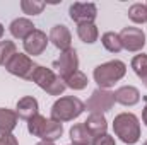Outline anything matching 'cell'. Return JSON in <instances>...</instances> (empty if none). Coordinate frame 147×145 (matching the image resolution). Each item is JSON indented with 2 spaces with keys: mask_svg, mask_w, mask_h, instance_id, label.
Instances as JSON below:
<instances>
[{
  "mask_svg": "<svg viewBox=\"0 0 147 145\" xmlns=\"http://www.w3.org/2000/svg\"><path fill=\"white\" fill-rule=\"evenodd\" d=\"M53 68L58 72V77L62 80H65L69 75H72L74 72H77L79 68V56L77 51L74 48H69L65 51L60 53V56L53 62Z\"/></svg>",
  "mask_w": 147,
  "mask_h": 145,
  "instance_id": "6",
  "label": "cell"
},
{
  "mask_svg": "<svg viewBox=\"0 0 147 145\" xmlns=\"http://www.w3.org/2000/svg\"><path fill=\"white\" fill-rule=\"evenodd\" d=\"M3 36V26H2V24H0V38Z\"/></svg>",
  "mask_w": 147,
  "mask_h": 145,
  "instance_id": "32",
  "label": "cell"
},
{
  "mask_svg": "<svg viewBox=\"0 0 147 145\" xmlns=\"http://www.w3.org/2000/svg\"><path fill=\"white\" fill-rule=\"evenodd\" d=\"M115 101L123 104V106H134V104H137L140 101V92L134 85H123V87L116 89Z\"/></svg>",
  "mask_w": 147,
  "mask_h": 145,
  "instance_id": "13",
  "label": "cell"
},
{
  "mask_svg": "<svg viewBox=\"0 0 147 145\" xmlns=\"http://www.w3.org/2000/svg\"><path fill=\"white\" fill-rule=\"evenodd\" d=\"M113 130H115V135L123 144L134 145L140 138V123L134 113H121V114L115 116Z\"/></svg>",
  "mask_w": 147,
  "mask_h": 145,
  "instance_id": "1",
  "label": "cell"
},
{
  "mask_svg": "<svg viewBox=\"0 0 147 145\" xmlns=\"http://www.w3.org/2000/svg\"><path fill=\"white\" fill-rule=\"evenodd\" d=\"M70 140L74 145H91L94 140V135L86 128L84 123H79L70 128Z\"/></svg>",
  "mask_w": 147,
  "mask_h": 145,
  "instance_id": "15",
  "label": "cell"
},
{
  "mask_svg": "<svg viewBox=\"0 0 147 145\" xmlns=\"http://www.w3.org/2000/svg\"><path fill=\"white\" fill-rule=\"evenodd\" d=\"M45 123H46V118H45V116H41V114L33 116V118L28 121V130H29V133L34 135V137H39L41 132H43Z\"/></svg>",
  "mask_w": 147,
  "mask_h": 145,
  "instance_id": "25",
  "label": "cell"
},
{
  "mask_svg": "<svg viewBox=\"0 0 147 145\" xmlns=\"http://www.w3.org/2000/svg\"><path fill=\"white\" fill-rule=\"evenodd\" d=\"M144 145H147V142H144Z\"/></svg>",
  "mask_w": 147,
  "mask_h": 145,
  "instance_id": "33",
  "label": "cell"
},
{
  "mask_svg": "<svg viewBox=\"0 0 147 145\" xmlns=\"http://www.w3.org/2000/svg\"><path fill=\"white\" fill-rule=\"evenodd\" d=\"M77 34H79V38L84 43L92 44L98 39V28L92 22H84V24H79L77 26Z\"/></svg>",
  "mask_w": 147,
  "mask_h": 145,
  "instance_id": "19",
  "label": "cell"
},
{
  "mask_svg": "<svg viewBox=\"0 0 147 145\" xmlns=\"http://www.w3.org/2000/svg\"><path fill=\"white\" fill-rule=\"evenodd\" d=\"M142 119H144V123H146V126H147V104H146V108H144V113H142Z\"/></svg>",
  "mask_w": 147,
  "mask_h": 145,
  "instance_id": "29",
  "label": "cell"
},
{
  "mask_svg": "<svg viewBox=\"0 0 147 145\" xmlns=\"http://www.w3.org/2000/svg\"><path fill=\"white\" fill-rule=\"evenodd\" d=\"M17 126V114L7 108H0V135H9Z\"/></svg>",
  "mask_w": 147,
  "mask_h": 145,
  "instance_id": "18",
  "label": "cell"
},
{
  "mask_svg": "<svg viewBox=\"0 0 147 145\" xmlns=\"http://www.w3.org/2000/svg\"><path fill=\"white\" fill-rule=\"evenodd\" d=\"M120 39H121V46L127 51H140L146 44V34L140 28H123L120 33Z\"/></svg>",
  "mask_w": 147,
  "mask_h": 145,
  "instance_id": "8",
  "label": "cell"
},
{
  "mask_svg": "<svg viewBox=\"0 0 147 145\" xmlns=\"http://www.w3.org/2000/svg\"><path fill=\"white\" fill-rule=\"evenodd\" d=\"M63 133V126L60 121H55V119H46L45 126H43V132L39 135V138H43L45 142H55L57 138H60Z\"/></svg>",
  "mask_w": 147,
  "mask_h": 145,
  "instance_id": "17",
  "label": "cell"
},
{
  "mask_svg": "<svg viewBox=\"0 0 147 145\" xmlns=\"http://www.w3.org/2000/svg\"><path fill=\"white\" fill-rule=\"evenodd\" d=\"M101 43H103V46L111 51V53H118V51H121V39H120V34H116V33H105L103 38H101Z\"/></svg>",
  "mask_w": 147,
  "mask_h": 145,
  "instance_id": "21",
  "label": "cell"
},
{
  "mask_svg": "<svg viewBox=\"0 0 147 145\" xmlns=\"http://www.w3.org/2000/svg\"><path fill=\"white\" fill-rule=\"evenodd\" d=\"M9 29H10V34L14 38L26 39V38L34 31V24L29 19H26V17H17V19H14L10 22V28Z\"/></svg>",
  "mask_w": 147,
  "mask_h": 145,
  "instance_id": "14",
  "label": "cell"
},
{
  "mask_svg": "<svg viewBox=\"0 0 147 145\" xmlns=\"http://www.w3.org/2000/svg\"><path fill=\"white\" fill-rule=\"evenodd\" d=\"M38 101L33 97V96H24V97H21L19 101H17V108H16V114H17V118H21V119H31L33 116H36L39 114L38 113Z\"/></svg>",
  "mask_w": 147,
  "mask_h": 145,
  "instance_id": "12",
  "label": "cell"
},
{
  "mask_svg": "<svg viewBox=\"0 0 147 145\" xmlns=\"http://www.w3.org/2000/svg\"><path fill=\"white\" fill-rule=\"evenodd\" d=\"M36 145H53V142H45V140H43V142H39V144H36Z\"/></svg>",
  "mask_w": 147,
  "mask_h": 145,
  "instance_id": "31",
  "label": "cell"
},
{
  "mask_svg": "<svg viewBox=\"0 0 147 145\" xmlns=\"http://www.w3.org/2000/svg\"><path fill=\"white\" fill-rule=\"evenodd\" d=\"M127 73V65L120 60H111L94 68V80L98 82L99 89H108L121 80Z\"/></svg>",
  "mask_w": 147,
  "mask_h": 145,
  "instance_id": "2",
  "label": "cell"
},
{
  "mask_svg": "<svg viewBox=\"0 0 147 145\" xmlns=\"http://www.w3.org/2000/svg\"><path fill=\"white\" fill-rule=\"evenodd\" d=\"M0 145H17V138L9 133V135H2L0 137Z\"/></svg>",
  "mask_w": 147,
  "mask_h": 145,
  "instance_id": "28",
  "label": "cell"
},
{
  "mask_svg": "<svg viewBox=\"0 0 147 145\" xmlns=\"http://www.w3.org/2000/svg\"><path fill=\"white\" fill-rule=\"evenodd\" d=\"M36 67L38 65H34V62L24 53H16L10 58V62L5 65V68L12 75H17L21 79H28V80H31V75H33Z\"/></svg>",
  "mask_w": 147,
  "mask_h": 145,
  "instance_id": "7",
  "label": "cell"
},
{
  "mask_svg": "<svg viewBox=\"0 0 147 145\" xmlns=\"http://www.w3.org/2000/svg\"><path fill=\"white\" fill-rule=\"evenodd\" d=\"M128 17H130V21H134L137 24L147 22V5L146 3H134L128 9Z\"/></svg>",
  "mask_w": 147,
  "mask_h": 145,
  "instance_id": "22",
  "label": "cell"
},
{
  "mask_svg": "<svg viewBox=\"0 0 147 145\" xmlns=\"http://www.w3.org/2000/svg\"><path fill=\"white\" fill-rule=\"evenodd\" d=\"M132 68H134V72L137 73L139 77H142L147 72V55L146 53H140V55L132 58Z\"/></svg>",
  "mask_w": 147,
  "mask_h": 145,
  "instance_id": "26",
  "label": "cell"
},
{
  "mask_svg": "<svg viewBox=\"0 0 147 145\" xmlns=\"http://www.w3.org/2000/svg\"><path fill=\"white\" fill-rule=\"evenodd\" d=\"M115 106V92H110L108 89H96L91 97L86 103V109L92 113H106Z\"/></svg>",
  "mask_w": 147,
  "mask_h": 145,
  "instance_id": "5",
  "label": "cell"
},
{
  "mask_svg": "<svg viewBox=\"0 0 147 145\" xmlns=\"http://www.w3.org/2000/svg\"><path fill=\"white\" fill-rule=\"evenodd\" d=\"M86 109V104L74 96H65L60 97L58 101H55V104L51 106V119L55 121H70L79 118Z\"/></svg>",
  "mask_w": 147,
  "mask_h": 145,
  "instance_id": "3",
  "label": "cell"
},
{
  "mask_svg": "<svg viewBox=\"0 0 147 145\" xmlns=\"http://www.w3.org/2000/svg\"><path fill=\"white\" fill-rule=\"evenodd\" d=\"M92 145H115V138L111 135H108V133H103V135L94 137Z\"/></svg>",
  "mask_w": 147,
  "mask_h": 145,
  "instance_id": "27",
  "label": "cell"
},
{
  "mask_svg": "<svg viewBox=\"0 0 147 145\" xmlns=\"http://www.w3.org/2000/svg\"><path fill=\"white\" fill-rule=\"evenodd\" d=\"M45 7H46L45 2H36V0H22V2H21V9H22V12H24V14H29V15L41 14Z\"/></svg>",
  "mask_w": 147,
  "mask_h": 145,
  "instance_id": "24",
  "label": "cell"
},
{
  "mask_svg": "<svg viewBox=\"0 0 147 145\" xmlns=\"http://www.w3.org/2000/svg\"><path fill=\"white\" fill-rule=\"evenodd\" d=\"M50 41H51L58 50L65 51V50L70 48L72 34H70V31L67 29V26H63V24H57V26H53L51 31H50Z\"/></svg>",
  "mask_w": 147,
  "mask_h": 145,
  "instance_id": "11",
  "label": "cell"
},
{
  "mask_svg": "<svg viewBox=\"0 0 147 145\" xmlns=\"http://www.w3.org/2000/svg\"><path fill=\"white\" fill-rule=\"evenodd\" d=\"M140 79H142V82H144V85H146V87H147V72L144 73V75H142Z\"/></svg>",
  "mask_w": 147,
  "mask_h": 145,
  "instance_id": "30",
  "label": "cell"
},
{
  "mask_svg": "<svg viewBox=\"0 0 147 145\" xmlns=\"http://www.w3.org/2000/svg\"><path fill=\"white\" fill-rule=\"evenodd\" d=\"M84 125H86V128H87L94 137L106 133V128H108L106 118H105V114H101V113H92V114L84 121Z\"/></svg>",
  "mask_w": 147,
  "mask_h": 145,
  "instance_id": "16",
  "label": "cell"
},
{
  "mask_svg": "<svg viewBox=\"0 0 147 145\" xmlns=\"http://www.w3.org/2000/svg\"><path fill=\"white\" fill-rule=\"evenodd\" d=\"M65 85L67 87H70L74 91H82V89H86L87 87V77H86V73H82L80 70H77V72H74L72 75H69L65 80Z\"/></svg>",
  "mask_w": 147,
  "mask_h": 145,
  "instance_id": "20",
  "label": "cell"
},
{
  "mask_svg": "<svg viewBox=\"0 0 147 145\" xmlns=\"http://www.w3.org/2000/svg\"><path fill=\"white\" fill-rule=\"evenodd\" d=\"M48 41H50V38H46V34H45L43 31L34 29L29 36L24 39V50H26L28 55H33V56L41 55V53L46 50Z\"/></svg>",
  "mask_w": 147,
  "mask_h": 145,
  "instance_id": "10",
  "label": "cell"
},
{
  "mask_svg": "<svg viewBox=\"0 0 147 145\" xmlns=\"http://www.w3.org/2000/svg\"><path fill=\"white\" fill-rule=\"evenodd\" d=\"M69 15L70 19L75 21L77 24H84V22H92L98 15V9L94 3H80L75 2L69 9Z\"/></svg>",
  "mask_w": 147,
  "mask_h": 145,
  "instance_id": "9",
  "label": "cell"
},
{
  "mask_svg": "<svg viewBox=\"0 0 147 145\" xmlns=\"http://www.w3.org/2000/svg\"><path fill=\"white\" fill-rule=\"evenodd\" d=\"M146 5H147V3H146Z\"/></svg>",
  "mask_w": 147,
  "mask_h": 145,
  "instance_id": "34",
  "label": "cell"
},
{
  "mask_svg": "<svg viewBox=\"0 0 147 145\" xmlns=\"http://www.w3.org/2000/svg\"><path fill=\"white\" fill-rule=\"evenodd\" d=\"M31 80L36 84L38 87H41L43 91H46L50 96H60L63 91H65V82L55 75V72L51 68H46V67H39L38 65L34 68V72L31 75Z\"/></svg>",
  "mask_w": 147,
  "mask_h": 145,
  "instance_id": "4",
  "label": "cell"
},
{
  "mask_svg": "<svg viewBox=\"0 0 147 145\" xmlns=\"http://www.w3.org/2000/svg\"><path fill=\"white\" fill-rule=\"evenodd\" d=\"M16 53H17V51H16V44H14V41H9V39L0 41V65L5 67Z\"/></svg>",
  "mask_w": 147,
  "mask_h": 145,
  "instance_id": "23",
  "label": "cell"
}]
</instances>
